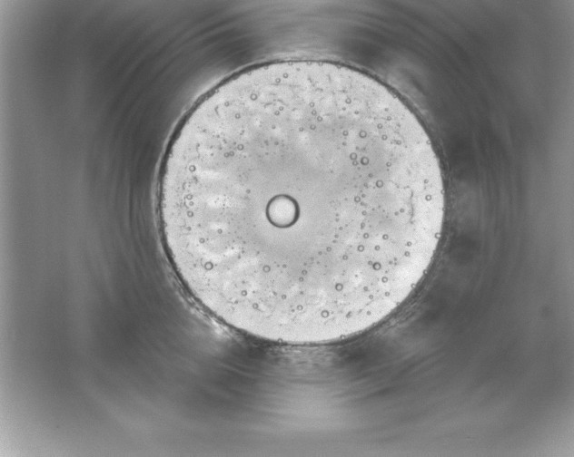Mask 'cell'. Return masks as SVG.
Instances as JSON below:
<instances>
[{
    "mask_svg": "<svg viewBox=\"0 0 574 457\" xmlns=\"http://www.w3.org/2000/svg\"><path fill=\"white\" fill-rule=\"evenodd\" d=\"M444 189L431 141L389 89L318 61L246 70L206 95L163 166L160 228L190 295L287 345L351 337L427 272Z\"/></svg>",
    "mask_w": 574,
    "mask_h": 457,
    "instance_id": "obj_1",
    "label": "cell"
}]
</instances>
